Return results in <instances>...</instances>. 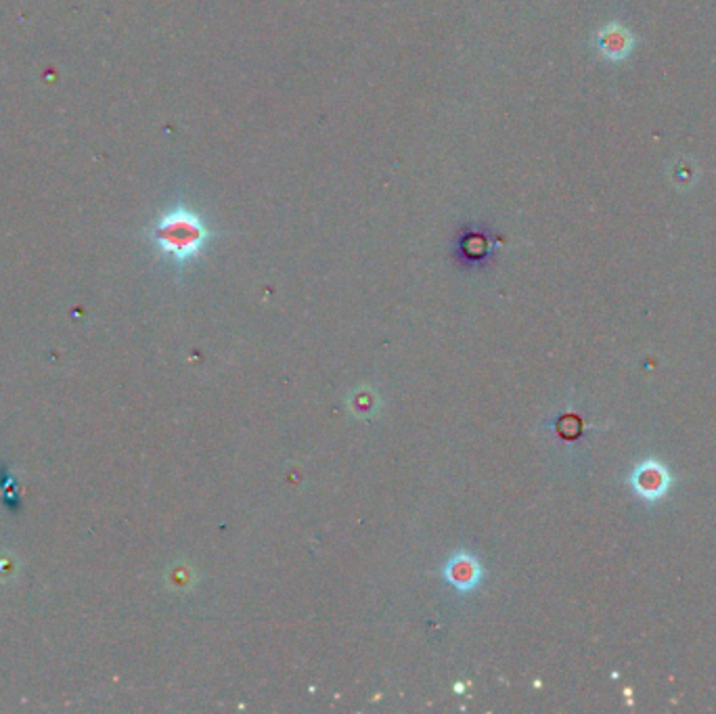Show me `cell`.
<instances>
[{
    "label": "cell",
    "mask_w": 716,
    "mask_h": 714,
    "mask_svg": "<svg viewBox=\"0 0 716 714\" xmlns=\"http://www.w3.org/2000/svg\"><path fill=\"white\" fill-rule=\"evenodd\" d=\"M149 237L163 258L176 267H187L205 252L214 231L193 205L178 202L157 216Z\"/></svg>",
    "instance_id": "1"
},
{
    "label": "cell",
    "mask_w": 716,
    "mask_h": 714,
    "mask_svg": "<svg viewBox=\"0 0 716 714\" xmlns=\"http://www.w3.org/2000/svg\"><path fill=\"white\" fill-rule=\"evenodd\" d=\"M486 570L476 553L469 549H459L442 566V581L461 595L474 593L482 584Z\"/></svg>",
    "instance_id": "2"
},
{
    "label": "cell",
    "mask_w": 716,
    "mask_h": 714,
    "mask_svg": "<svg viewBox=\"0 0 716 714\" xmlns=\"http://www.w3.org/2000/svg\"><path fill=\"white\" fill-rule=\"evenodd\" d=\"M595 42H597V51L604 55L605 59L620 61V59H625V57L631 55L635 38L625 26L607 24L605 27H601V32L597 34Z\"/></svg>",
    "instance_id": "3"
}]
</instances>
